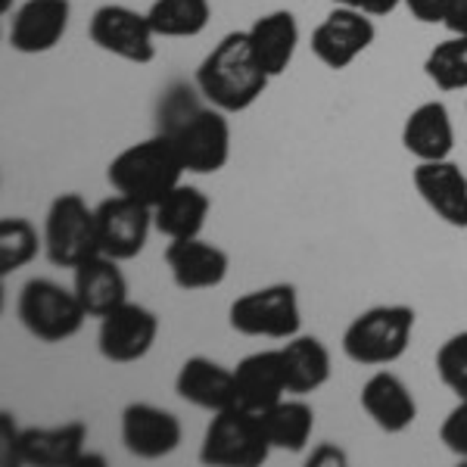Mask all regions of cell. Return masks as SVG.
<instances>
[{
    "label": "cell",
    "instance_id": "obj_14",
    "mask_svg": "<svg viewBox=\"0 0 467 467\" xmlns=\"http://www.w3.org/2000/svg\"><path fill=\"white\" fill-rule=\"evenodd\" d=\"M165 265H169L171 284L184 293L197 290H215L224 284L231 271V255L213 240L202 237H184L169 240L165 246Z\"/></svg>",
    "mask_w": 467,
    "mask_h": 467
},
{
    "label": "cell",
    "instance_id": "obj_18",
    "mask_svg": "<svg viewBox=\"0 0 467 467\" xmlns=\"http://www.w3.org/2000/svg\"><path fill=\"white\" fill-rule=\"evenodd\" d=\"M358 402L361 411L371 418V424L383 433H405L418 420V402H414L409 383L399 378V374L387 371V368L374 371L365 380Z\"/></svg>",
    "mask_w": 467,
    "mask_h": 467
},
{
    "label": "cell",
    "instance_id": "obj_24",
    "mask_svg": "<svg viewBox=\"0 0 467 467\" xmlns=\"http://www.w3.org/2000/svg\"><path fill=\"white\" fill-rule=\"evenodd\" d=\"M284 368H287V389L290 396H308L318 393L324 383L330 380L334 361H330V349L318 337L296 334L281 346Z\"/></svg>",
    "mask_w": 467,
    "mask_h": 467
},
{
    "label": "cell",
    "instance_id": "obj_35",
    "mask_svg": "<svg viewBox=\"0 0 467 467\" xmlns=\"http://www.w3.org/2000/svg\"><path fill=\"white\" fill-rule=\"evenodd\" d=\"M324 467V464H330V467H343L346 464V455L340 449H334V446H321V449H315L312 455H308V467Z\"/></svg>",
    "mask_w": 467,
    "mask_h": 467
},
{
    "label": "cell",
    "instance_id": "obj_2",
    "mask_svg": "<svg viewBox=\"0 0 467 467\" xmlns=\"http://www.w3.org/2000/svg\"><path fill=\"white\" fill-rule=\"evenodd\" d=\"M184 171L187 169L178 156V147L162 131L112 156L107 165V181L116 193L156 209L181 184Z\"/></svg>",
    "mask_w": 467,
    "mask_h": 467
},
{
    "label": "cell",
    "instance_id": "obj_25",
    "mask_svg": "<svg viewBox=\"0 0 467 467\" xmlns=\"http://www.w3.org/2000/svg\"><path fill=\"white\" fill-rule=\"evenodd\" d=\"M209 209H213V200L197 184H184L181 181L175 191L153 209V224L169 240L200 237L202 228H206Z\"/></svg>",
    "mask_w": 467,
    "mask_h": 467
},
{
    "label": "cell",
    "instance_id": "obj_19",
    "mask_svg": "<svg viewBox=\"0 0 467 467\" xmlns=\"http://www.w3.org/2000/svg\"><path fill=\"white\" fill-rule=\"evenodd\" d=\"M234 387H237V405L259 414L290 396L281 349H259L240 358L234 368Z\"/></svg>",
    "mask_w": 467,
    "mask_h": 467
},
{
    "label": "cell",
    "instance_id": "obj_13",
    "mask_svg": "<svg viewBox=\"0 0 467 467\" xmlns=\"http://www.w3.org/2000/svg\"><path fill=\"white\" fill-rule=\"evenodd\" d=\"M119 436H122L128 455L140 458V462H160L181 446L184 427L175 411L160 409L153 402H131L122 409Z\"/></svg>",
    "mask_w": 467,
    "mask_h": 467
},
{
    "label": "cell",
    "instance_id": "obj_31",
    "mask_svg": "<svg viewBox=\"0 0 467 467\" xmlns=\"http://www.w3.org/2000/svg\"><path fill=\"white\" fill-rule=\"evenodd\" d=\"M440 442L451 455L467 462V399H458V405L451 409L440 424Z\"/></svg>",
    "mask_w": 467,
    "mask_h": 467
},
{
    "label": "cell",
    "instance_id": "obj_1",
    "mask_svg": "<svg viewBox=\"0 0 467 467\" xmlns=\"http://www.w3.org/2000/svg\"><path fill=\"white\" fill-rule=\"evenodd\" d=\"M271 75L262 69L259 59H255L250 37L246 32H231L202 57L193 75V85H197L200 97L209 107L228 112H246L265 94Z\"/></svg>",
    "mask_w": 467,
    "mask_h": 467
},
{
    "label": "cell",
    "instance_id": "obj_34",
    "mask_svg": "<svg viewBox=\"0 0 467 467\" xmlns=\"http://www.w3.org/2000/svg\"><path fill=\"white\" fill-rule=\"evenodd\" d=\"M358 6L374 19H383V16H393L399 6H405V0H358Z\"/></svg>",
    "mask_w": 467,
    "mask_h": 467
},
{
    "label": "cell",
    "instance_id": "obj_3",
    "mask_svg": "<svg viewBox=\"0 0 467 467\" xmlns=\"http://www.w3.org/2000/svg\"><path fill=\"white\" fill-rule=\"evenodd\" d=\"M414 334L411 306H374L343 330V356L361 368H387L409 352Z\"/></svg>",
    "mask_w": 467,
    "mask_h": 467
},
{
    "label": "cell",
    "instance_id": "obj_17",
    "mask_svg": "<svg viewBox=\"0 0 467 467\" xmlns=\"http://www.w3.org/2000/svg\"><path fill=\"white\" fill-rule=\"evenodd\" d=\"M88 446V424L69 420L59 427H28L19 433L16 442V464L35 467H75L100 458L85 455Z\"/></svg>",
    "mask_w": 467,
    "mask_h": 467
},
{
    "label": "cell",
    "instance_id": "obj_8",
    "mask_svg": "<svg viewBox=\"0 0 467 467\" xmlns=\"http://www.w3.org/2000/svg\"><path fill=\"white\" fill-rule=\"evenodd\" d=\"M100 253L97 240V213L81 200V193H59L44 215V255L57 268H78Z\"/></svg>",
    "mask_w": 467,
    "mask_h": 467
},
{
    "label": "cell",
    "instance_id": "obj_37",
    "mask_svg": "<svg viewBox=\"0 0 467 467\" xmlns=\"http://www.w3.org/2000/svg\"><path fill=\"white\" fill-rule=\"evenodd\" d=\"M10 6H13V0H0V10H4V16L10 13Z\"/></svg>",
    "mask_w": 467,
    "mask_h": 467
},
{
    "label": "cell",
    "instance_id": "obj_29",
    "mask_svg": "<svg viewBox=\"0 0 467 467\" xmlns=\"http://www.w3.org/2000/svg\"><path fill=\"white\" fill-rule=\"evenodd\" d=\"M424 72L440 90H467V35H451L427 54Z\"/></svg>",
    "mask_w": 467,
    "mask_h": 467
},
{
    "label": "cell",
    "instance_id": "obj_27",
    "mask_svg": "<svg viewBox=\"0 0 467 467\" xmlns=\"http://www.w3.org/2000/svg\"><path fill=\"white\" fill-rule=\"evenodd\" d=\"M147 19L160 37H197L213 19L209 0H153Z\"/></svg>",
    "mask_w": 467,
    "mask_h": 467
},
{
    "label": "cell",
    "instance_id": "obj_5",
    "mask_svg": "<svg viewBox=\"0 0 467 467\" xmlns=\"http://www.w3.org/2000/svg\"><path fill=\"white\" fill-rule=\"evenodd\" d=\"M16 318L35 340L66 343L75 334H81L90 315L75 290H66L63 284L50 281V277H32L19 290Z\"/></svg>",
    "mask_w": 467,
    "mask_h": 467
},
{
    "label": "cell",
    "instance_id": "obj_26",
    "mask_svg": "<svg viewBox=\"0 0 467 467\" xmlns=\"http://www.w3.org/2000/svg\"><path fill=\"white\" fill-rule=\"evenodd\" d=\"M271 436V446L281 451H293L299 455L315 431V409L306 402L303 396H284L277 405H271L268 411H262Z\"/></svg>",
    "mask_w": 467,
    "mask_h": 467
},
{
    "label": "cell",
    "instance_id": "obj_15",
    "mask_svg": "<svg viewBox=\"0 0 467 467\" xmlns=\"http://www.w3.org/2000/svg\"><path fill=\"white\" fill-rule=\"evenodd\" d=\"M72 4L69 0H26L10 22V47L16 54L37 57L54 50L69 32Z\"/></svg>",
    "mask_w": 467,
    "mask_h": 467
},
{
    "label": "cell",
    "instance_id": "obj_6",
    "mask_svg": "<svg viewBox=\"0 0 467 467\" xmlns=\"http://www.w3.org/2000/svg\"><path fill=\"white\" fill-rule=\"evenodd\" d=\"M175 122L165 128L178 156L191 175H215L231 160V122L228 112L215 107L178 109Z\"/></svg>",
    "mask_w": 467,
    "mask_h": 467
},
{
    "label": "cell",
    "instance_id": "obj_12",
    "mask_svg": "<svg viewBox=\"0 0 467 467\" xmlns=\"http://www.w3.org/2000/svg\"><path fill=\"white\" fill-rule=\"evenodd\" d=\"M97 213V240H100V253L112 255L119 262H131L144 253L150 231L153 224V209L131 197H116L103 200L100 206H94Z\"/></svg>",
    "mask_w": 467,
    "mask_h": 467
},
{
    "label": "cell",
    "instance_id": "obj_20",
    "mask_svg": "<svg viewBox=\"0 0 467 467\" xmlns=\"http://www.w3.org/2000/svg\"><path fill=\"white\" fill-rule=\"evenodd\" d=\"M175 393L191 402L193 409L209 414L237 405V387H234V368H224L206 356H191L181 365L175 378Z\"/></svg>",
    "mask_w": 467,
    "mask_h": 467
},
{
    "label": "cell",
    "instance_id": "obj_32",
    "mask_svg": "<svg viewBox=\"0 0 467 467\" xmlns=\"http://www.w3.org/2000/svg\"><path fill=\"white\" fill-rule=\"evenodd\" d=\"M409 13L418 22L424 26H436V22L446 19V10H449V0H405Z\"/></svg>",
    "mask_w": 467,
    "mask_h": 467
},
{
    "label": "cell",
    "instance_id": "obj_4",
    "mask_svg": "<svg viewBox=\"0 0 467 467\" xmlns=\"http://www.w3.org/2000/svg\"><path fill=\"white\" fill-rule=\"evenodd\" d=\"M265 418L244 405L215 411L202 433L200 462L209 467H259L271 455Z\"/></svg>",
    "mask_w": 467,
    "mask_h": 467
},
{
    "label": "cell",
    "instance_id": "obj_22",
    "mask_svg": "<svg viewBox=\"0 0 467 467\" xmlns=\"http://www.w3.org/2000/svg\"><path fill=\"white\" fill-rule=\"evenodd\" d=\"M402 147L418 162L449 160L455 147V125H451L446 103L427 100L414 107L402 125Z\"/></svg>",
    "mask_w": 467,
    "mask_h": 467
},
{
    "label": "cell",
    "instance_id": "obj_16",
    "mask_svg": "<svg viewBox=\"0 0 467 467\" xmlns=\"http://www.w3.org/2000/svg\"><path fill=\"white\" fill-rule=\"evenodd\" d=\"M411 184L427 209L449 228H467V175L451 160L418 162Z\"/></svg>",
    "mask_w": 467,
    "mask_h": 467
},
{
    "label": "cell",
    "instance_id": "obj_30",
    "mask_svg": "<svg viewBox=\"0 0 467 467\" xmlns=\"http://www.w3.org/2000/svg\"><path fill=\"white\" fill-rule=\"evenodd\" d=\"M433 368H436V378L442 380V387L451 389L458 399H467V330L451 334L436 349Z\"/></svg>",
    "mask_w": 467,
    "mask_h": 467
},
{
    "label": "cell",
    "instance_id": "obj_9",
    "mask_svg": "<svg viewBox=\"0 0 467 467\" xmlns=\"http://www.w3.org/2000/svg\"><path fill=\"white\" fill-rule=\"evenodd\" d=\"M88 35L103 54H112L125 63L147 66L156 59V35L147 13H138L125 4H103L94 10Z\"/></svg>",
    "mask_w": 467,
    "mask_h": 467
},
{
    "label": "cell",
    "instance_id": "obj_11",
    "mask_svg": "<svg viewBox=\"0 0 467 467\" xmlns=\"http://www.w3.org/2000/svg\"><path fill=\"white\" fill-rule=\"evenodd\" d=\"M374 37H378L374 16H368L361 6H334L312 32V54L327 69L343 72L371 47Z\"/></svg>",
    "mask_w": 467,
    "mask_h": 467
},
{
    "label": "cell",
    "instance_id": "obj_23",
    "mask_svg": "<svg viewBox=\"0 0 467 467\" xmlns=\"http://www.w3.org/2000/svg\"><path fill=\"white\" fill-rule=\"evenodd\" d=\"M246 37H250V47L262 69H265L271 78H277V75H284L290 69L293 57H296L299 22L290 10H271L246 28Z\"/></svg>",
    "mask_w": 467,
    "mask_h": 467
},
{
    "label": "cell",
    "instance_id": "obj_33",
    "mask_svg": "<svg viewBox=\"0 0 467 467\" xmlns=\"http://www.w3.org/2000/svg\"><path fill=\"white\" fill-rule=\"evenodd\" d=\"M442 26L449 28V35H467V0H449Z\"/></svg>",
    "mask_w": 467,
    "mask_h": 467
},
{
    "label": "cell",
    "instance_id": "obj_21",
    "mask_svg": "<svg viewBox=\"0 0 467 467\" xmlns=\"http://www.w3.org/2000/svg\"><path fill=\"white\" fill-rule=\"evenodd\" d=\"M72 271V290L78 293L81 306L88 308L90 318H103L112 308L128 303V281L122 268H119V259L97 253Z\"/></svg>",
    "mask_w": 467,
    "mask_h": 467
},
{
    "label": "cell",
    "instance_id": "obj_10",
    "mask_svg": "<svg viewBox=\"0 0 467 467\" xmlns=\"http://www.w3.org/2000/svg\"><path fill=\"white\" fill-rule=\"evenodd\" d=\"M160 340V318L153 308L140 303H122L100 318L97 330V349L112 365H134L147 358L150 349Z\"/></svg>",
    "mask_w": 467,
    "mask_h": 467
},
{
    "label": "cell",
    "instance_id": "obj_7",
    "mask_svg": "<svg viewBox=\"0 0 467 467\" xmlns=\"http://www.w3.org/2000/svg\"><path fill=\"white\" fill-rule=\"evenodd\" d=\"M228 324L234 334L255 340H290L303 330L299 293L293 284H268L237 296L228 308Z\"/></svg>",
    "mask_w": 467,
    "mask_h": 467
},
{
    "label": "cell",
    "instance_id": "obj_28",
    "mask_svg": "<svg viewBox=\"0 0 467 467\" xmlns=\"http://www.w3.org/2000/svg\"><path fill=\"white\" fill-rule=\"evenodd\" d=\"M41 250H44V234H37V228L28 218L6 215L0 222V275L4 277L26 268L28 262H35Z\"/></svg>",
    "mask_w": 467,
    "mask_h": 467
},
{
    "label": "cell",
    "instance_id": "obj_36",
    "mask_svg": "<svg viewBox=\"0 0 467 467\" xmlns=\"http://www.w3.org/2000/svg\"><path fill=\"white\" fill-rule=\"evenodd\" d=\"M334 6H358V0H330Z\"/></svg>",
    "mask_w": 467,
    "mask_h": 467
}]
</instances>
